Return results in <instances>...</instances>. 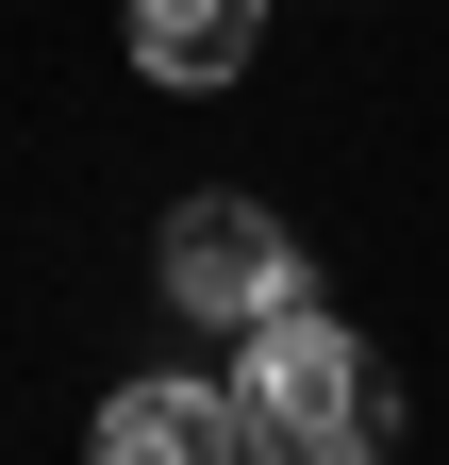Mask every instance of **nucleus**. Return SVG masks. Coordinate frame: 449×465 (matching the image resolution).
I'll list each match as a JSON object with an SVG mask.
<instances>
[{
	"mask_svg": "<svg viewBox=\"0 0 449 465\" xmlns=\"http://www.w3.org/2000/svg\"><path fill=\"white\" fill-rule=\"evenodd\" d=\"M150 282L184 316H216V332H266V316H300V232L266 200H184L150 232Z\"/></svg>",
	"mask_w": 449,
	"mask_h": 465,
	"instance_id": "nucleus-2",
	"label": "nucleus"
},
{
	"mask_svg": "<svg viewBox=\"0 0 449 465\" xmlns=\"http://www.w3.org/2000/svg\"><path fill=\"white\" fill-rule=\"evenodd\" d=\"M250 50H266V0H134V67L150 84H250Z\"/></svg>",
	"mask_w": 449,
	"mask_h": 465,
	"instance_id": "nucleus-4",
	"label": "nucleus"
},
{
	"mask_svg": "<svg viewBox=\"0 0 449 465\" xmlns=\"http://www.w3.org/2000/svg\"><path fill=\"white\" fill-rule=\"evenodd\" d=\"M84 465H250V416H234V382H117Z\"/></svg>",
	"mask_w": 449,
	"mask_h": 465,
	"instance_id": "nucleus-3",
	"label": "nucleus"
},
{
	"mask_svg": "<svg viewBox=\"0 0 449 465\" xmlns=\"http://www.w3.org/2000/svg\"><path fill=\"white\" fill-rule=\"evenodd\" d=\"M234 416H250V465H383L400 449V382H383L366 332H333L316 300L234 332Z\"/></svg>",
	"mask_w": 449,
	"mask_h": 465,
	"instance_id": "nucleus-1",
	"label": "nucleus"
}]
</instances>
